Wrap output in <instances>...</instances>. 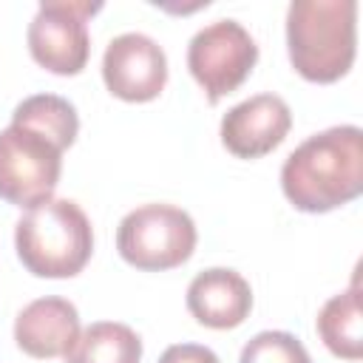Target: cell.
<instances>
[{"label":"cell","mask_w":363,"mask_h":363,"mask_svg":"<svg viewBox=\"0 0 363 363\" xmlns=\"http://www.w3.org/2000/svg\"><path fill=\"white\" fill-rule=\"evenodd\" d=\"M281 187L292 207L329 213L363 193V130L337 125L301 142L281 167Z\"/></svg>","instance_id":"obj_1"},{"label":"cell","mask_w":363,"mask_h":363,"mask_svg":"<svg viewBox=\"0 0 363 363\" xmlns=\"http://www.w3.org/2000/svg\"><path fill=\"white\" fill-rule=\"evenodd\" d=\"M286 48L303 79H340L352 68L357 51V3L292 0L286 11Z\"/></svg>","instance_id":"obj_2"},{"label":"cell","mask_w":363,"mask_h":363,"mask_svg":"<svg viewBox=\"0 0 363 363\" xmlns=\"http://www.w3.org/2000/svg\"><path fill=\"white\" fill-rule=\"evenodd\" d=\"M23 267L37 278H71L82 272L94 252L91 221L79 204L48 199L23 213L14 230Z\"/></svg>","instance_id":"obj_3"},{"label":"cell","mask_w":363,"mask_h":363,"mask_svg":"<svg viewBox=\"0 0 363 363\" xmlns=\"http://www.w3.org/2000/svg\"><path fill=\"white\" fill-rule=\"evenodd\" d=\"M196 224L182 207L142 204L119 221L116 250L130 267L159 272L184 264L196 250Z\"/></svg>","instance_id":"obj_4"},{"label":"cell","mask_w":363,"mask_h":363,"mask_svg":"<svg viewBox=\"0 0 363 363\" xmlns=\"http://www.w3.org/2000/svg\"><path fill=\"white\" fill-rule=\"evenodd\" d=\"M60 173L62 150L45 136L20 125L0 130V199L31 210L51 199Z\"/></svg>","instance_id":"obj_5"},{"label":"cell","mask_w":363,"mask_h":363,"mask_svg":"<svg viewBox=\"0 0 363 363\" xmlns=\"http://www.w3.org/2000/svg\"><path fill=\"white\" fill-rule=\"evenodd\" d=\"M99 9L102 3L88 0H43L26 34L34 62L51 74H79L91 54L88 17Z\"/></svg>","instance_id":"obj_6"},{"label":"cell","mask_w":363,"mask_h":363,"mask_svg":"<svg viewBox=\"0 0 363 363\" xmlns=\"http://www.w3.org/2000/svg\"><path fill=\"white\" fill-rule=\"evenodd\" d=\"M255 60L252 34L235 20H216L199 28L187 45V68L213 105L250 77Z\"/></svg>","instance_id":"obj_7"},{"label":"cell","mask_w":363,"mask_h":363,"mask_svg":"<svg viewBox=\"0 0 363 363\" xmlns=\"http://www.w3.org/2000/svg\"><path fill=\"white\" fill-rule=\"evenodd\" d=\"M102 79L108 91L125 102H150L167 82V57L153 37L125 31L105 48Z\"/></svg>","instance_id":"obj_8"},{"label":"cell","mask_w":363,"mask_h":363,"mask_svg":"<svg viewBox=\"0 0 363 363\" xmlns=\"http://www.w3.org/2000/svg\"><path fill=\"white\" fill-rule=\"evenodd\" d=\"M292 128V111L278 94H255L221 119V145L238 159L272 153Z\"/></svg>","instance_id":"obj_9"},{"label":"cell","mask_w":363,"mask_h":363,"mask_svg":"<svg viewBox=\"0 0 363 363\" xmlns=\"http://www.w3.org/2000/svg\"><path fill=\"white\" fill-rule=\"evenodd\" d=\"M79 337V315L77 306L65 298H37L14 320L17 346L40 360L65 357Z\"/></svg>","instance_id":"obj_10"},{"label":"cell","mask_w":363,"mask_h":363,"mask_svg":"<svg viewBox=\"0 0 363 363\" xmlns=\"http://www.w3.org/2000/svg\"><path fill=\"white\" fill-rule=\"evenodd\" d=\"M190 315L210 329H235L252 309V289L235 269L213 267L199 272L187 286Z\"/></svg>","instance_id":"obj_11"},{"label":"cell","mask_w":363,"mask_h":363,"mask_svg":"<svg viewBox=\"0 0 363 363\" xmlns=\"http://www.w3.org/2000/svg\"><path fill=\"white\" fill-rule=\"evenodd\" d=\"M318 335L326 349L343 360H360L363 354V318H360V295L357 284L346 292L329 298L318 312Z\"/></svg>","instance_id":"obj_12"},{"label":"cell","mask_w":363,"mask_h":363,"mask_svg":"<svg viewBox=\"0 0 363 363\" xmlns=\"http://www.w3.org/2000/svg\"><path fill=\"white\" fill-rule=\"evenodd\" d=\"M142 340L128 323L99 320L79 332L65 363H139Z\"/></svg>","instance_id":"obj_13"},{"label":"cell","mask_w":363,"mask_h":363,"mask_svg":"<svg viewBox=\"0 0 363 363\" xmlns=\"http://www.w3.org/2000/svg\"><path fill=\"white\" fill-rule=\"evenodd\" d=\"M11 125L28 128V130L45 136L60 150H65L77 139L79 116H77V108L68 99H62L57 94H34V96L23 99L14 108Z\"/></svg>","instance_id":"obj_14"},{"label":"cell","mask_w":363,"mask_h":363,"mask_svg":"<svg viewBox=\"0 0 363 363\" xmlns=\"http://www.w3.org/2000/svg\"><path fill=\"white\" fill-rule=\"evenodd\" d=\"M241 363H312L303 343L289 332H258L241 352Z\"/></svg>","instance_id":"obj_15"},{"label":"cell","mask_w":363,"mask_h":363,"mask_svg":"<svg viewBox=\"0 0 363 363\" xmlns=\"http://www.w3.org/2000/svg\"><path fill=\"white\" fill-rule=\"evenodd\" d=\"M159 363H218L216 352L199 343H176L167 346L164 354L159 357Z\"/></svg>","instance_id":"obj_16"}]
</instances>
